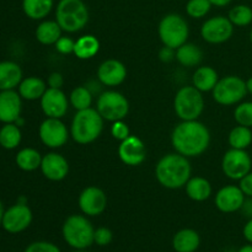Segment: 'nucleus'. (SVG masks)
<instances>
[{"label": "nucleus", "instance_id": "1", "mask_svg": "<svg viewBox=\"0 0 252 252\" xmlns=\"http://www.w3.org/2000/svg\"><path fill=\"white\" fill-rule=\"evenodd\" d=\"M171 144L175 152L184 157H199L211 144V132L198 120L182 121L172 130Z\"/></svg>", "mask_w": 252, "mask_h": 252}, {"label": "nucleus", "instance_id": "2", "mask_svg": "<svg viewBox=\"0 0 252 252\" xmlns=\"http://www.w3.org/2000/svg\"><path fill=\"white\" fill-rule=\"evenodd\" d=\"M192 167L189 158L170 153L164 155L155 166V177L162 187L169 189H179L186 186L191 179Z\"/></svg>", "mask_w": 252, "mask_h": 252}, {"label": "nucleus", "instance_id": "3", "mask_svg": "<svg viewBox=\"0 0 252 252\" xmlns=\"http://www.w3.org/2000/svg\"><path fill=\"white\" fill-rule=\"evenodd\" d=\"M103 118L96 108L76 111L70 125V135L78 144L88 145L94 143L103 130Z\"/></svg>", "mask_w": 252, "mask_h": 252}, {"label": "nucleus", "instance_id": "4", "mask_svg": "<svg viewBox=\"0 0 252 252\" xmlns=\"http://www.w3.org/2000/svg\"><path fill=\"white\" fill-rule=\"evenodd\" d=\"M89 17V9L83 0H59L56 6V21L68 33L85 29Z\"/></svg>", "mask_w": 252, "mask_h": 252}, {"label": "nucleus", "instance_id": "5", "mask_svg": "<svg viewBox=\"0 0 252 252\" xmlns=\"http://www.w3.org/2000/svg\"><path fill=\"white\" fill-rule=\"evenodd\" d=\"M93 224L86 216L73 214L64 220L62 226V235L64 241L75 250H86L94 244Z\"/></svg>", "mask_w": 252, "mask_h": 252}, {"label": "nucleus", "instance_id": "6", "mask_svg": "<svg viewBox=\"0 0 252 252\" xmlns=\"http://www.w3.org/2000/svg\"><path fill=\"white\" fill-rule=\"evenodd\" d=\"M174 110L181 121L198 120L204 110L203 95L193 85L184 86L175 95Z\"/></svg>", "mask_w": 252, "mask_h": 252}, {"label": "nucleus", "instance_id": "7", "mask_svg": "<svg viewBox=\"0 0 252 252\" xmlns=\"http://www.w3.org/2000/svg\"><path fill=\"white\" fill-rule=\"evenodd\" d=\"M158 33L164 46L177 49L189 39V27L181 15L171 12L160 20Z\"/></svg>", "mask_w": 252, "mask_h": 252}, {"label": "nucleus", "instance_id": "8", "mask_svg": "<svg viewBox=\"0 0 252 252\" xmlns=\"http://www.w3.org/2000/svg\"><path fill=\"white\" fill-rule=\"evenodd\" d=\"M213 98L221 106H234L240 103L248 95L246 81L236 75H226L219 79L212 91Z\"/></svg>", "mask_w": 252, "mask_h": 252}, {"label": "nucleus", "instance_id": "9", "mask_svg": "<svg viewBox=\"0 0 252 252\" xmlns=\"http://www.w3.org/2000/svg\"><path fill=\"white\" fill-rule=\"evenodd\" d=\"M96 110L101 117L108 122L123 121L129 112V102L123 94L115 90H107L97 98Z\"/></svg>", "mask_w": 252, "mask_h": 252}, {"label": "nucleus", "instance_id": "10", "mask_svg": "<svg viewBox=\"0 0 252 252\" xmlns=\"http://www.w3.org/2000/svg\"><path fill=\"white\" fill-rule=\"evenodd\" d=\"M252 169V159L246 150L230 149L221 159V170L228 179L240 181Z\"/></svg>", "mask_w": 252, "mask_h": 252}, {"label": "nucleus", "instance_id": "11", "mask_svg": "<svg viewBox=\"0 0 252 252\" xmlns=\"http://www.w3.org/2000/svg\"><path fill=\"white\" fill-rule=\"evenodd\" d=\"M33 220V214L27 203L17 202L14 206L5 209L1 226L6 233L20 234L26 230Z\"/></svg>", "mask_w": 252, "mask_h": 252}, {"label": "nucleus", "instance_id": "12", "mask_svg": "<svg viewBox=\"0 0 252 252\" xmlns=\"http://www.w3.org/2000/svg\"><path fill=\"white\" fill-rule=\"evenodd\" d=\"M234 25L225 16H214L206 20L201 27V36L211 44H220L229 41L234 34Z\"/></svg>", "mask_w": 252, "mask_h": 252}, {"label": "nucleus", "instance_id": "13", "mask_svg": "<svg viewBox=\"0 0 252 252\" xmlns=\"http://www.w3.org/2000/svg\"><path fill=\"white\" fill-rule=\"evenodd\" d=\"M41 142L51 149H58L68 142L69 132L61 118L47 117L38 128Z\"/></svg>", "mask_w": 252, "mask_h": 252}, {"label": "nucleus", "instance_id": "14", "mask_svg": "<svg viewBox=\"0 0 252 252\" xmlns=\"http://www.w3.org/2000/svg\"><path fill=\"white\" fill-rule=\"evenodd\" d=\"M78 204L84 216L97 217L102 214L107 207V196L98 187L89 186L81 191Z\"/></svg>", "mask_w": 252, "mask_h": 252}, {"label": "nucleus", "instance_id": "15", "mask_svg": "<svg viewBox=\"0 0 252 252\" xmlns=\"http://www.w3.org/2000/svg\"><path fill=\"white\" fill-rule=\"evenodd\" d=\"M118 157L128 166H139L147 159V148L144 142L137 135L130 134L122 140L118 147Z\"/></svg>", "mask_w": 252, "mask_h": 252}, {"label": "nucleus", "instance_id": "16", "mask_svg": "<svg viewBox=\"0 0 252 252\" xmlns=\"http://www.w3.org/2000/svg\"><path fill=\"white\" fill-rule=\"evenodd\" d=\"M41 108L47 117L63 118L68 112L69 100L62 89L47 88L46 93L41 97Z\"/></svg>", "mask_w": 252, "mask_h": 252}, {"label": "nucleus", "instance_id": "17", "mask_svg": "<svg viewBox=\"0 0 252 252\" xmlns=\"http://www.w3.org/2000/svg\"><path fill=\"white\" fill-rule=\"evenodd\" d=\"M246 196L241 191L240 187L235 186V185H229V186L221 187L217 192L214 203L221 213L230 214L241 211Z\"/></svg>", "mask_w": 252, "mask_h": 252}, {"label": "nucleus", "instance_id": "18", "mask_svg": "<svg viewBox=\"0 0 252 252\" xmlns=\"http://www.w3.org/2000/svg\"><path fill=\"white\" fill-rule=\"evenodd\" d=\"M39 169L47 180L58 182L68 176L69 162L63 155L58 154V153H48L42 158Z\"/></svg>", "mask_w": 252, "mask_h": 252}, {"label": "nucleus", "instance_id": "19", "mask_svg": "<svg viewBox=\"0 0 252 252\" xmlns=\"http://www.w3.org/2000/svg\"><path fill=\"white\" fill-rule=\"evenodd\" d=\"M127 78V68L117 59H107L102 62L97 69V79L102 85L115 88L121 85Z\"/></svg>", "mask_w": 252, "mask_h": 252}, {"label": "nucleus", "instance_id": "20", "mask_svg": "<svg viewBox=\"0 0 252 252\" xmlns=\"http://www.w3.org/2000/svg\"><path fill=\"white\" fill-rule=\"evenodd\" d=\"M22 112V97L15 90L0 91V122L15 123Z\"/></svg>", "mask_w": 252, "mask_h": 252}, {"label": "nucleus", "instance_id": "21", "mask_svg": "<svg viewBox=\"0 0 252 252\" xmlns=\"http://www.w3.org/2000/svg\"><path fill=\"white\" fill-rule=\"evenodd\" d=\"M24 79L22 69L16 62H0V91L15 90Z\"/></svg>", "mask_w": 252, "mask_h": 252}, {"label": "nucleus", "instance_id": "22", "mask_svg": "<svg viewBox=\"0 0 252 252\" xmlns=\"http://www.w3.org/2000/svg\"><path fill=\"white\" fill-rule=\"evenodd\" d=\"M47 83L43 79L38 76H27L24 78L17 86V93L22 97V100L26 101H36L41 100L43 94L47 90Z\"/></svg>", "mask_w": 252, "mask_h": 252}, {"label": "nucleus", "instance_id": "23", "mask_svg": "<svg viewBox=\"0 0 252 252\" xmlns=\"http://www.w3.org/2000/svg\"><path fill=\"white\" fill-rule=\"evenodd\" d=\"M201 245V236L193 229H181L172 238V248L176 252H196Z\"/></svg>", "mask_w": 252, "mask_h": 252}, {"label": "nucleus", "instance_id": "24", "mask_svg": "<svg viewBox=\"0 0 252 252\" xmlns=\"http://www.w3.org/2000/svg\"><path fill=\"white\" fill-rule=\"evenodd\" d=\"M218 81L219 76L217 70L208 65L198 66L193 73V76H192V85L196 89H198L201 93L213 91Z\"/></svg>", "mask_w": 252, "mask_h": 252}, {"label": "nucleus", "instance_id": "25", "mask_svg": "<svg viewBox=\"0 0 252 252\" xmlns=\"http://www.w3.org/2000/svg\"><path fill=\"white\" fill-rule=\"evenodd\" d=\"M62 32L63 30L56 20H42V22H39L37 26L34 36L37 41L43 46H52V44L54 46L62 37Z\"/></svg>", "mask_w": 252, "mask_h": 252}, {"label": "nucleus", "instance_id": "26", "mask_svg": "<svg viewBox=\"0 0 252 252\" xmlns=\"http://www.w3.org/2000/svg\"><path fill=\"white\" fill-rule=\"evenodd\" d=\"M185 189H186V194L189 198L194 202L207 201L212 194L211 182L201 176L191 177Z\"/></svg>", "mask_w": 252, "mask_h": 252}, {"label": "nucleus", "instance_id": "27", "mask_svg": "<svg viewBox=\"0 0 252 252\" xmlns=\"http://www.w3.org/2000/svg\"><path fill=\"white\" fill-rule=\"evenodd\" d=\"M54 7V0H22V10L29 19L44 20Z\"/></svg>", "mask_w": 252, "mask_h": 252}, {"label": "nucleus", "instance_id": "28", "mask_svg": "<svg viewBox=\"0 0 252 252\" xmlns=\"http://www.w3.org/2000/svg\"><path fill=\"white\" fill-rule=\"evenodd\" d=\"M202 59H203V52L194 43L186 42L176 49V61L181 65L187 66V68H193V66L199 65Z\"/></svg>", "mask_w": 252, "mask_h": 252}, {"label": "nucleus", "instance_id": "29", "mask_svg": "<svg viewBox=\"0 0 252 252\" xmlns=\"http://www.w3.org/2000/svg\"><path fill=\"white\" fill-rule=\"evenodd\" d=\"M42 158L43 157L38 150L33 149V148H24L17 152L16 157H15V162L20 170L31 172L41 167Z\"/></svg>", "mask_w": 252, "mask_h": 252}, {"label": "nucleus", "instance_id": "30", "mask_svg": "<svg viewBox=\"0 0 252 252\" xmlns=\"http://www.w3.org/2000/svg\"><path fill=\"white\" fill-rule=\"evenodd\" d=\"M100 51V42L93 34H85V36L79 37L75 41L74 47V54L79 59H91L96 56Z\"/></svg>", "mask_w": 252, "mask_h": 252}, {"label": "nucleus", "instance_id": "31", "mask_svg": "<svg viewBox=\"0 0 252 252\" xmlns=\"http://www.w3.org/2000/svg\"><path fill=\"white\" fill-rule=\"evenodd\" d=\"M21 127L16 123H5L0 127V147L6 150H14L21 144Z\"/></svg>", "mask_w": 252, "mask_h": 252}, {"label": "nucleus", "instance_id": "32", "mask_svg": "<svg viewBox=\"0 0 252 252\" xmlns=\"http://www.w3.org/2000/svg\"><path fill=\"white\" fill-rule=\"evenodd\" d=\"M228 142L230 148H233V149L246 150L252 144L251 128L238 125L229 133Z\"/></svg>", "mask_w": 252, "mask_h": 252}, {"label": "nucleus", "instance_id": "33", "mask_svg": "<svg viewBox=\"0 0 252 252\" xmlns=\"http://www.w3.org/2000/svg\"><path fill=\"white\" fill-rule=\"evenodd\" d=\"M69 103L76 111L90 108L93 105V91L88 86H78L69 95Z\"/></svg>", "mask_w": 252, "mask_h": 252}, {"label": "nucleus", "instance_id": "34", "mask_svg": "<svg viewBox=\"0 0 252 252\" xmlns=\"http://www.w3.org/2000/svg\"><path fill=\"white\" fill-rule=\"evenodd\" d=\"M228 19L236 27H246L252 24V7L245 4L235 5L229 10Z\"/></svg>", "mask_w": 252, "mask_h": 252}, {"label": "nucleus", "instance_id": "35", "mask_svg": "<svg viewBox=\"0 0 252 252\" xmlns=\"http://www.w3.org/2000/svg\"><path fill=\"white\" fill-rule=\"evenodd\" d=\"M211 0H189L186 4V14L192 19H203L212 9Z\"/></svg>", "mask_w": 252, "mask_h": 252}, {"label": "nucleus", "instance_id": "36", "mask_svg": "<svg viewBox=\"0 0 252 252\" xmlns=\"http://www.w3.org/2000/svg\"><path fill=\"white\" fill-rule=\"evenodd\" d=\"M234 120L238 125L252 128V101H241L236 105Z\"/></svg>", "mask_w": 252, "mask_h": 252}, {"label": "nucleus", "instance_id": "37", "mask_svg": "<svg viewBox=\"0 0 252 252\" xmlns=\"http://www.w3.org/2000/svg\"><path fill=\"white\" fill-rule=\"evenodd\" d=\"M113 239L112 231L106 226H100V228L95 229V234H94V244L98 246H107L110 245L111 241Z\"/></svg>", "mask_w": 252, "mask_h": 252}, {"label": "nucleus", "instance_id": "38", "mask_svg": "<svg viewBox=\"0 0 252 252\" xmlns=\"http://www.w3.org/2000/svg\"><path fill=\"white\" fill-rule=\"evenodd\" d=\"M24 252H62L61 249L49 241H34L30 244Z\"/></svg>", "mask_w": 252, "mask_h": 252}, {"label": "nucleus", "instance_id": "39", "mask_svg": "<svg viewBox=\"0 0 252 252\" xmlns=\"http://www.w3.org/2000/svg\"><path fill=\"white\" fill-rule=\"evenodd\" d=\"M111 134H112V137L115 138V139L122 142V140L127 139L130 135L129 127H128L127 123H125L123 121L113 122L112 127H111Z\"/></svg>", "mask_w": 252, "mask_h": 252}, {"label": "nucleus", "instance_id": "40", "mask_svg": "<svg viewBox=\"0 0 252 252\" xmlns=\"http://www.w3.org/2000/svg\"><path fill=\"white\" fill-rule=\"evenodd\" d=\"M57 52L61 54H71L74 53V47H75V41L68 36H62L54 44Z\"/></svg>", "mask_w": 252, "mask_h": 252}, {"label": "nucleus", "instance_id": "41", "mask_svg": "<svg viewBox=\"0 0 252 252\" xmlns=\"http://www.w3.org/2000/svg\"><path fill=\"white\" fill-rule=\"evenodd\" d=\"M64 85V78L61 73L58 71H53L49 74L48 79H47V86L52 89H62Z\"/></svg>", "mask_w": 252, "mask_h": 252}, {"label": "nucleus", "instance_id": "42", "mask_svg": "<svg viewBox=\"0 0 252 252\" xmlns=\"http://www.w3.org/2000/svg\"><path fill=\"white\" fill-rule=\"evenodd\" d=\"M239 187L244 192L246 197H252V171L249 172L248 175L243 177L239 181Z\"/></svg>", "mask_w": 252, "mask_h": 252}, {"label": "nucleus", "instance_id": "43", "mask_svg": "<svg viewBox=\"0 0 252 252\" xmlns=\"http://www.w3.org/2000/svg\"><path fill=\"white\" fill-rule=\"evenodd\" d=\"M159 58L160 61L164 62V63H170V62H172L174 59H176V49L164 46L160 49Z\"/></svg>", "mask_w": 252, "mask_h": 252}, {"label": "nucleus", "instance_id": "44", "mask_svg": "<svg viewBox=\"0 0 252 252\" xmlns=\"http://www.w3.org/2000/svg\"><path fill=\"white\" fill-rule=\"evenodd\" d=\"M243 235L249 244H252V218H249L248 223L244 225Z\"/></svg>", "mask_w": 252, "mask_h": 252}, {"label": "nucleus", "instance_id": "45", "mask_svg": "<svg viewBox=\"0 0 252 252\" xmlns=\"http://www.w3.org/2000/svg\"><path fill=\"white\" fill-rule=\"evenodd\" d=\"M241 211H243L244 216L249 217V218H252V197H246Z\"/></svg>", "mask_w": 252, "mask_h": 252}, {"label": "nucleus", "instance_id": "46", "mask_svg": "<svg viewBox=\"0 0 252 252\" xmlns=\"http://www.w3.org/2000/svg\"><path fill=\"white\" fill-rule=\"evenodd\" d=\"M212 5L217 7H225L233 2V0H211Z\"/></svg>", "mask_w": 252, "mask_h": 252}, {"label": "nucleus", "instance_id": "47", "mask_svg": "<svg viewBox=\"0 0 252 252\" xmlns=\"http://www.w3.org/2000/svg\"><path fill=\"white\" fill-rule=\"evenodd\" d=\"M238 252H252V244H248V245H244L239 249Z\"/></svg>", "mask_w": 252, "mask_h": 252}, {"label": "nucleus", "instance_id": "48", "mask_svg": "<svg viewBox=\"0 0 252 252\" xmlns=\"http://www.w3.org/2000/svg\"><path fill=\"white\" fill-rule=\"evenodd\" d=\"M246 86H248V93L252 95V76L246 80Z\"/></svg>", "mask_w": 252, "mask_h": 252}, {"label": "nucleus", "instance_id": "49", "mask_svg": "<svg viewBox=\"0 0 252 252\" xmlns=\"http://www.w3.org/2000/svg\"><path fill=\"white\" fill-rule=\"evenodd\" d=\"M4 204H2L1 199H0V226H1V221H2V217H4Z\"/></svg>", "mask_w": 252, "mask_h": 252}, {"label": "nucleus", "instance_id": "50", "mask_svg": "<svg viewBox=\"0 0 252 252\" xmlns=\"http://www.w3.org/2000/svg\"><path fill=\"white\" fill-rule=\"evenodd\" d=\"M250 42H251V44H252V30L250 31Z\"/></svg>", "mask_w": 252, "mask_h": 252}, {"label": "nucleus", "instance_id": "51", "mask_svg": "<svg viewBox=\"0 0 252 252\" xmlns=\"http://www.w3.org/2000/svg\"><path fill=\"white\" fill-rule=\"evenodd\" d=\"M74 252H89V251H86V250H76V251H74Z\"/></svg>", "mask_w": 252, "mask_h": 252}]
</instances>
